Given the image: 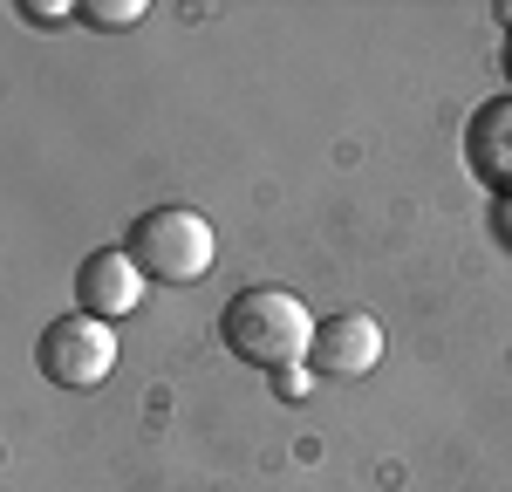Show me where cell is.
I'll return each instance as SVG.
<instances>
[{
    "instance_id": "obj_2",
    "label": "cell",
    "mask_w": 512,
    "mask_h": 492,
    "mask_svg": "<svg viewBox=\"0 0 512 492\" xmlns=\"http://www.w3.org/2000/svg\"><path fill=\"white\" fill-rule=\"evenodd\" d=\"M123 253L144 267V281L185 287V281H198V274H212L219 240H212V219L192 212V205H151V212H137V219H130Z\"/></svg>"
},
{
    "instance_id": "obj_10",
    "label": "cell",
    "mask_w": 512,
    "mask_h": 492,
    "mask_svg": "<svg viewBox=\"0 0 512 492\" xmlns=\"http://www.w3.org/2000/svg\"><path fill=\"white\" fill-rule=\"evenodd\" d=\"M499 62H506V82H512V28H506V48H499Z\"/></svg>"
},
{
    "instance_id": "obj_9",
    "label": "cell",
    "mask_w": 512,
    "mask_h": 492,
    "mask_svg": "<svg viewBox=\"0 0 512 492\" xmlns=\"http://www.w3.org/2000/svg\"><path fill=\"white\" fill-rule=\"evenodd\" d=\"M499 233H506V246H512V192L499 199Z\"/></svg>"
},
{
    "instance_id": "obj_7",
    "label": "cell",
    "mask_w": 512,
    "mask_h": 492,
    "mask_svg": "<svg viewBox=\"0 0 512 492\" xmlns=\"http://www.w3.org/2000/svg\"><path fill=\"white\" fill-rule=\"evenodd\" d=\"M82 21H96V28H130V21H144V0H82Z\"/></svg>"
},
{
    "instance_id": "obj_6",
    "label": "cell",
    "mask_w": 512,
    "mask_h": 492,
    "mask_svg": "<svg viewBox=\"0 0 512 492\" xmlns=\"http://www.w3.org/2000/svg\"><path fill=\"white\" fill-rule=\"evenodd\" d=\"M465 164L485 192H512V96H485L465 123Z\"/></svg>"
},
{
    "instance_id": "obj_8",
    "label": "cell",
    "mask_w": 512,
    "mask_h": 492,
    "mask_svg": "<svg viewBox=\"0 0 512 492\" xmlns=\"http://www.w3.org/2000/svg\"><path fill=\"white\" fill-rule=\"evenodd\" d=\"M21 14H28V21H69L82 7H69V0H21Z\"/></svg>"
},
{
    "instance_id": "obj_3",
    "label": "cell",
    "mask_w": 512,
    "mask_h": 492,
    "mask_svg": "<svg viewBox=\"0 0 512 492\" xmlns=\"http://www.w3.org/2000/svg\"><path fill=\"white\" fill-rule=\"evenodd\" d=\"M117 322H96V315H62V322L41 328L35 342V363L48 383H62V390H96V383H110V369H117Z\"/></svg>"
},
{
    "instance_id": "obj_5",
    "label": "cell",
    "mask_w": 512,
    "mask_h": 492,
    "mask_svg": "<svg viewBox=\"0 0 512 492\" xmlns=\"http://www.w3.org/2000/svg\"><path fill=\"white\" fill-rule=\"evenodd\" d=\"M376 363H383V328H376V315L342 308V315H328L315 328V356H308L315 376H369Z\"/></svg>"
},
{
    "instance_id": "obj_4",
    "label": "cell",
    "mask_w": 512,
    "mask_h": 492,
    "mask_svg": "<svg viewBox=\"0 0 512 492\" xmlns=\"http://www.w3.org/2000/svg\"><path fill=\"white\" fill-rule=\"evenodd\" d=\"M76 308L96 322H123L144 308V267L123 253V246H96L76 267Z\"/></svg>"
},
{
    "instance_id": "obj_1",
    "label": "cell",
    "mask_w": 512,
    "mask_h": 492,
    "mask_svg": "<svg viewBox=\"0 0 512 492\" xmlns=\"http://www.w3.org/2000/svg\"><path fill=\"white\" fill-rule=\"evenodd\" d=\"M315 315H308V301L301 294H287V287H246L226 301V315H219V335H226V349H233L239 363L267 369V376H294V369H308L315 356Z\"/></svg>"
}]
</instances>
